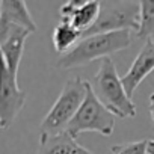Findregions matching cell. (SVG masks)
<instances>
[{
	"instance_id": "cell-14",
	"label": "cell",
	"mask_w": 154,
	"mask_h": 154,
	"mask_svg": "<svg viewBox=\"0 0 154 154\" xmlns=\"http://www.w3.org/2000/svg\"><path fill=\"white\" fill-rule=\"evenodd\" d=\"M112 154H148V140L116 143L110 148Z\"/></svg>"
},
{
	"instance_id": "cell-8",
	"label": "cell",
	"mask_w": 154,
	"mask_h": 154,
	"mask_svg": "<svg viewBox=\"0 0 154 154\" xmlns=\"http://www.w3.org/2000/svg\"><path fill=\"white\" fill-rule=\"evenodd\" d=\"M101 12V2L95 0H69L59 9L60 21L71 23L82 33L88 32L98 20Z\"/></svg>"
},
{
	"instance_id": "cell-16",
	"label": "cell",
	"mask_w": 154,
	"mask_h": 154,
	"mask_svg": "<svg viewBox=\"0 0 154 154\" xmlns=\"http://www.w3.org/2000/svg\"><path fill=\"white\" fill-rule=\"evenodd\" d=\"M148 154H154V139L148 140Z\"/></svg>"
},
{
	"instance_id": "cell-7",
	"label": "cell",
	"mask_w": 154,
	"mask_h": 154,
	"mask_svg": "<svg viewBox=\"0 0 154 154\" xmlns=\"http://www.w3.org/2000/svg\"><path fill=\"white\" fill-rule=\"evenodd\" d=\"M32 32H29L24 27L20 26H5L0 27V51H2V63L9 69V72L17 77L18 66L23 57L24 51V42L27 36Z\"/></svg>"
},
{
	"instance_id": "cell-2",
	"label": "cell",
	"mask_w": 154,
	"mask_h": 154,
	"mask_svg": "<svg viewBox=\"0 0 154 154\" xmlns=\"http://www.w3.org/2000/svg\"><path fill=\"white\" fill-rule=\"evenodd\" d=\"M92 91L103 106L118 118L136 116V104L127 95L122 77L118 75L116 66L110 57L100 60V66L91 82Z\"/></svg>"
},
{
	"instance_id": "cell-6",
	"label": "cell",
	"mask_w": 154,
	"mask_h": 154,
	"mask_svg": "<svg viewBox=\"0 0 154 154\" xmlns=\"http://www.w3.org/2000/svg\"><path fill=\"white\" fill-rule=\"evenodd\" d=\"M27 92L20 89L17 77H14L9 69L2 63L0 71V128L8 130L23 106L26 104Z\"/></svg>"
},
{
	"instance_id": "cell-5",
	"label": "cell",
	"mask_w": 154,
	"mask_h": 154,
	"mask_svg": "<svg viewBox=\"0 0 154 154\" xmlns=\"http://www.w3.org/2000/svg\"><path fill=\"white\" fill-rule=\"evenodd\" d=\"M139 2H101V12L97 23L85 32L82 38L119 30H131L136 33L139 29Z\"/></svg>"
},
{
	"instance_id": "cell-15",
	"label": "cell",
	"mask_w": 154,
	"mask_h": 154,
	"mask_svg": "<svg viewBox=\"0 0 154 154\" xmlns=\"http://www.w3.org/2000/svg\"><path fill=\"white\" fill-rule=\"evenodd\" d=\"M149 115H151V122L154 125V92L149 95Z\"/></svg>"
},
{
	"instance_id": "cell-4",
	"label": "cell",
	"mask_w": 154,
	"mask_h": 154,
	"mask_svg": "<svg viewBox=\"0 0 154 154\" xmlns=\"http://www.w3.org/2000/svg\"><path fill=\"white\" fill-rule=\"evenodd\" d=\"M115 130V115L109 112L103 103L97 98L92 91L91 82H88V95L75 113L72 121L69 122L66 131L75 137L85 131H95L101 136H110Z\"/></svg>"
},
{
	"instance_id": "cell-13",
	"label": "cell",
	"mask_w": 154,
	"mask_h": 154,
	"mask_svg": "<svg viewBox=\"0 0 154 154\" xmlns=\"http://www.w3.org/2000/svg\"><path fill=\"white\" fill-rule=\"evenodd\" d=\"M139 6H140V18L136 36L145 41L146 39L154 41V0L139 2Z\"/></svg>"
},
{
	"instance_id": "cell-9",
	"label": "cell",
	"mask_w": 154,
	"mask_h": 154,
	"mask_svg": "<svg viewBox=\"0 0 154 154\" xmlns=\"http://www.w3.org/2000/svg\"><path fill=\"white\" fill-rule=\"evenodd\" d=\"M154 71V41L146 39L137 53L136 59L131 62L125 75H122V85L127 91V95L133 98L137 86Z\"/></svg>"
},
{
	"instance_id": "cell-10",
	"label": "cell",
	"mask_w": 154,
	"mask_h": 154,
	"mask_svg": "<svg viewBox=\"0 0 154 154\" xmlns=\"http://www.w3.org/2000/svg\"><path fill=\"white\" fill-rule=\"evenodd\" d=\"M36 154H94L82 146L68 131L59 134H39V146Z\"/></svg>"
},
{
	"instance_id": "cell-11",
	"label": "cell",
	"mask_w": 154,
	"mask_h": 154,
	"mask_svg": "<svg viewBox=\"0 0 154 154\" xmlns=\"http://www.w3.org/2000/svg\"><path fill=\"white\" fill-rule=\"evenodd\" d=\"M20 26L29 32H36V23L33 21L27 5L21 0H2L0 2V27Z\"/></svg>"
},
{
	"instance_id": "cell-12",
	"label": "cell",
	"mask_w": 154,
	"mask_h": 154,
	"mask_svg": "<svg viewBox=\"0 0 154 154\" xmlns=\"http://www.w3.org/2000/svg\"><path fill=\"white\" fill-rule=\"evenodd\" d=\"M83 33L75 29L71 23L68 21H59V24L53 29V33H51V42H53V47L57 53H62V54H66L71 47L74 48L82 39Z\"/></svg>"
},
{
	"instance_id": "cell-3",
	"label": "cell",
	"mask_w": 154,
	"mask_h": 154,
	"mask_svg": "<svg viewBox=\"0 0 154 154\" xmlns=\"http://www.w3.org/2000/svg\"><path fill=\"white\" fill-rule=\"evenodd\" d=\"M88 95V80L69 77L59 97L39 124V134H59L66 131L69 122L82 107Z\"/></svg>"
},
{
	"instance_id": "cell-1",
	"label": "cell",
	"mask_w": 154,
	"mask_h": 154,
	"mask_svg": "<svg viewBox=\"0 0 154 154\" xmlns=\"http://www.w3.org/2000/svg\"><path fill=\"white\" fill-rule=\"evenodd\" d=\"M133 32L131 30H119L110 33H98L82 38L74 48H71L66 54H62L57 60V68L71 69L77 66L88 65L97 59L110 57V54L118 53L127 48L131 44Z\"/></svg>"
}]
</instances>
